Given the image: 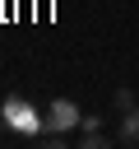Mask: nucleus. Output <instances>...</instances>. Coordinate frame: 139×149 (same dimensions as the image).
Instances as JSON below:
<instances>
[{
    "instance_id": "nucleus-4",
    "label": "nucleus",
    "mask_w": 139,
    "mask_h": 149,
    "mask_svg": "<svg viewBox=\"0 0 139 149\" xmlns=\"http://www.w3.org/2000/svg\"><path fill=\"white\" fill-rule=\"evenodd\" d=\"M130 107H139V98H134V88H116V93H111V112L120 116V112H130Z\"/></svg>"
},
{
    "instance_id": "nucleus-2",
    "label": "nucleus",
    "mask_w": 139,
    "mask_h": 149,
    "mask_svg": "<svg viewBox=\"0 0 139 149\" xmlns=\"http://www.w3.org/2000/svg\"><path fill=\"white\" fill-rule=\"evenodd\" d=\"M74 144H83V149H102V144H111V135H107L102 116L83 112V121H79V130H74Z\"/></svg>"
},
{
    "instance_id": "nucleus-3",
    "label": "nucleus",
    "mask_w": 139,
    "mask_h": 149,
    "mask_svg": "<svg viewBox=\"0 0 139 149\" xmlns=\"http://www.w3.org/2000/svg\"><path fill=\"white\" fill-rule=\"evenodd\" d=\"M116 144H125V149L139 144V107L120 112V121H116Z\"/></svg>"
},
{
    "instance_id": "nucleus-1",
    "label": "nucleus",
    "mask_w": 139,
    "mask_h": 149,
    "mask_svg": "<svg viewBox=\"0 0 139 149\" xmlns=\"http://www.w3.org/2000/svg\"><path fill=\"white\" fill-rule=\"evenodd\" d=\"M79 121H83V112H79V102H74V98H51V102H46V126H51V130L74 135V130H79Z\"/></svg>"
}]
</instances>
